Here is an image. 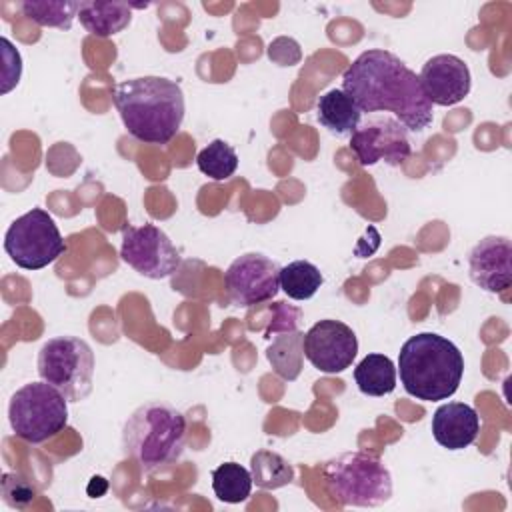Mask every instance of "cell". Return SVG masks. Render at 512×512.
<instances>
[{
  "label": "cell",
  "mask_w": 512,
  "mask_h": 512,
  "mask_svg": "<svg viewBox=\"0 0 512 512\" xmlns=\"http://www.w3.org/2000/svg\"><path fill=\"white\" fill-rule=\"evenodd\" d=\"M342 90L362 112H392L410 132H422L434 120L416 72L388 50L362 52L344 70Z\"/></svg>",
  "instance_id": "cell-1"
},
{
  "label": "cell",
  "mask_w": 512,
  "mask_h": 512,
  "mask_svg": "<svg viewBox=\"0 0 512 512\" xmlns=\"http://www.w3.org/2000/svg\"><path fill=\"white\" fill-rule=\"evenodd\" d=\"M114 106L130 136L144 144H168L184 122V92L162 76L130 78L114 88Z\"/></svg>",
  "instance_id": "cell-2"
},
{
  "label": "cell",
  "mask_w": 512,
  "mask_h": 512,
  "mask_svg": "<svg viewBox=\"0 0 512 512\" xmlns=\"http://www.w3.org/2000/svg\"><path fill=\"white\" fill-rule=\"evenodd\" d=\"M398 372L404 390L416 400H446L462 382L464 356L448 338L436 332H420L402 344Z\"/></svg>",
  "instance_id": "cell-3"
},
{
  "label": "cell",
  "mask_w": 512,
  "mask_h": 512,
  "mask_svg": "<svg viewBox=\"0 0 512 512\" xmlns=\"http://www.w3.org/2000/svg\"><path fill=\"white\" fill-rule=\"evenodd\" d=\"M122 448L144 472L172 466L186 448L184 414L158 400L138 406L124 424Z\"/></svg>",
  "instance_id": "cell-4"
},
{
  "label": "cell",
  "mask_w": 512,
  "mask_h": 512,
  "mask_svg": "<svg viewBox=\"0 0 512 512\" xmlns=\"http://www.w3.org/2000/svg\"><path fill=\"white\" fill-rule=\"evenodd\" d=\"M324 480L332 498L342 506L374 508L392 496L390 470L368 452H344L328 460Z\"/></svg>",
  "instance_id": "cell-5"
},
{
  "label": "cell",
  "mask_w": 512,
  "mask_h": 512,
  "mask_svg": "<svg viewBox=\"0 0 512 512\" xmlns=\"http://www.w3.org/2000/svg\"><path fill=\"white\" fill-rule=\"evenodd\" d=\"M12 432L28 442L42 444L68 424V400L48 382H28L18 388L8 404Z\"/></svg>",
  "instance_id": "cell-6"
},
{
  "label": "cell",
  "mask_w": 512,
  "mask_h": 512,
  "mask_svg": "<svg viewBox=\"0 0 512 512\" xmlns=\"http://www.w3.org/2000/svg\"><path fill=\"white\" fill-rule=\"evenodd\" d=\"M38 374L60 390L68 402H80L92 392L94 352L82 338L56 336L38 352Z\"/></svg>",
  "instance_id": "cell-7"
},
{
  "label": "cell",
  "mask_w": 512,
  "mask_h": 512,
  "mask_svg": "<svg viewBox=\"0 0 512 512\" xmlns=\"http://www.w3.org/2000/svg\"><path fill=\"white\" fill-rule=\"evenodd\" d=\"M4 250L18 268L40 270L66 252V242L54 218L42 208H32L10 224Z\"/></svg>",
  "instance_id": "cell-8"
},
{
  "label": "cell",
  "mask_w": 512,
  "mask_h": 512,
  "mask_svg": "<svg viewBox=\"0 0 512 512\" xmlns=\"http://www.w3.org/2000/svg\"><path fill=\"white\" fill-rule=\"evenodd\" d=\"M120 258L138 274L152 280L168 278L180 266V252L168 234L154 224L124 226Z\"/></svg>",
  "instance_id": "cell-9"
},
{
  "label": "cell",
  "mask_w": 512,
  "mask_h": 512,
  "mask_svg": "<svg viewBox=\"0 0 512 512\" xmlns=\"http://www.w3.org/2000/svg\"><path fill=\"white\" fill-rule=\"evenodd\" d=\"M350 148L362 166H400L412 154L408 130L392 116H374L350 134Z\"/></svg>",
  "instance_id": "cell-10"
},
{
  "label": "cell",
  "mask_w": 512,
  "mask_h": 512,
  "mask_svg": "<svg viewBox=\"0 0 512 512\" xmlns=\"http://www.w3.org/2000/svg\"><path fill=\"white\" fill-rule=\"evenodd\" d=\"M224 286L234 306L268 302L280 290V266L260 252L242 254L224 272Z\"/></svg>",
  "instance_id": "cell-11"
},
{
  "label": "cell",
  "mask_w": 512,
  "mask_h": 512,
  "mask_svg": "<svg viewBox=\"0 0 512 512\" xmlns=\"http://www.w3.org/2000/svg\"><path fill=\"white\" fill-rule=\"evenodd\" d=\"M358 354V338L354 330L340 320H320L304 334V356L326 374H338L350 368Z\"/></svg>",
  "instance_id": "cell-12"
},
{
  "label": "cell",
  "mask_w": 512,
  "mask_h": 512,
  "mask_svg": "<svg viewBox=\"0 0 512 512\" xmlns=\"http://www.w3.org/2000/svg\"><path fill=\"white\" fill-rule=\"evenodd\" d=\"M418 80L428 102L436 106H454L462 102L472 86L468 64L454 54H436L428 58Z\"/></svg>",
  "instance_id": "cell-13"
},
{
  "label": "cell",
  "mask_w": 512,
  "mask_h": 512,
  "mask_svg": "<svg viewBox=\"0 0 512 512\" xmlns=\"http://www.w3.org/2000/svg\"><path fill=\"white\" fill-rule=\"evenodd\" d=\"M510 260L512 242L506 236H486L470 250V280L486 292H502L512 284Z\"/></svg>",
  "instance_id": "cell-14"
},
{
  "label": "cell",
  "mask_w": 512,
  "mask_h": 512,
  "mask_svg": "<svg viewBox=\"0 0 512 512\" xmlns=\"http://www.w3.org/2000/svg\"><path fill=\"white\" fill-rule=\"evenodd\" d=\"M430 428L442 448L464 450L480 432V416L470 404L446 402L436 408Z\"/></svg>",
  "instance_id": "cell-15"
},
{
  "label": "cell",
  "mask_w": 512,
  "mask_h": 512,
  "mask_svg": "<svg viewBox=\"0 0 512 512\" xmlns=\"http://www.w3.org/2000/svg\"><path fill=\"white\" fill-rule=\"evenodd\" d=\"M316 114H318V122L330 134H336V136L352 134L362 120V110L342 88H332L324 92L318 98Z\"/></svg>",
  "instance_id": "cell-16"
},
{
  "label": "cell",
  "mask_w": 512,
  "mask_h": 512,
  "mask_svg": "<svg viewBox=\"0 0 512 512\" xmlns=\"http://www.w3.org/2000/svg\"><path fill=\"white\" fill-rule=\"evenodd\" d=\"M78 18L90 34L108 38L132 22V6L126 2H82Z\"/></svg>",
  "instance_id": "cell-17"
},
{
  "label": "cell",
  "mask_w": 512,
  "mask_h": 512,
  "mask_svg": "<svg viewBox=\"0 0 512 512\" xmlns=\"http://www.w3.org/2000/svg\"><path fill=\"white\" fill-rule=\"evenodd\" d=\"M266 358L282 380H296L304 366V332L290 330L278 334L266 348Z\"/></svg>",
  "instance_id": "cell-18"
},
{
  "label": "cell",
  "mask_w": 512,
  "mask_h": 512,
  "mask_svg": "<svg viewBox=\"0 0 512 512\" xmlns=\"http://www.w3.org/2000/svg\"><path fill=\"white\" fill-rule=\"evenodd\" d=\"M354 380L362 394L384 396L396 388V366L388 356L372 352L356 364Z\"/></svg>",
  "instance_id": "cell-19"
},
{
  "label": "cell",
  "mask_w": 512,
  "mask_h": 512,
  "mask_svg": "<svg viewBox=\"0 0 512 512\" xmlns=\"http://www.w3.org/2000/svg\"><path fill=\"white\" fill-rule=\"evenodd\" d=\"M252 474L238 462H224L212 470V488L218 500L228 504H240L248 500L252 492Z\"/></svg>",
  "instance_id": "cell-20"
},
{
  "label": "cell",
  "mask_w": 512,
  "mask_h": 512,
  "mask_svg": "<svg viewBox=\"0 0 512 512\" xmlns=\"http://www.w3.org/2000/svg\"><path fill=\"white\" fill-rule=\"evenodd\" d=\"M80 4L82 2L68 0H26L20 4V10L28 20L36 22L38 26L70 30L74 18L80 12Z\"/></svg>",
  "instance_id": "cell-21"
},
{
  "label": "cell",
  "mask_w": 512,
  "mask_h": 512,
  "mask_svg": "<svg viewBox=\"0 0 512 512\" xmlns=\"http://www.w3.org/2000/svg\"><path fill=\"white\" fill-rule=\"evenodd\" d=\"M250 474L256 486L264 490H276L288 486L294 480L292 464L272 450H258L250 458Z\"/></svg>",
  "instance_id": "cell-22"
},
{
  "label": "cell",
  "mask_w": 512,
  "mask_h": 512,
  "mask_svg": "<svg viewBox=\"0 0 512 512\" xmlns=\"http://www.w3.org/2000/svg\"><path fill=\"white\" fill-rule=\"evenodd\" d=\"M324 276L318 266L308 260H294L280 268V288L292 300H308L322 286Z\"/></svg>",
  "instance_id": "cell-23"
},
{
  "label": "cell",
  "mask_w": 512,
  "mask_h": 512,
  "mask_svg": "<svg viewBox=\"0 0 512 512\" xmlns=\"http://www.w3.org/2000/svg\"><path fill=\"white\" fill-rule=\"evenodd\" d=\"M196 166L212 180H228L238 168V154L226 140L216 138L198 152Z\"/></svg>",
  "instance_id": "cell-24"
},
{
  "label": "cell",
  "mask_w": 512,
  "mask_h": 512,
  "mask_svg": "<svg viewBox=\"0 0 512 512\" xmlns=\"http://www.w3.org/2000/svg\"><path fill=\"white\" fill-rule=\"evenodd\" d=\"M2 498L10 508H24L36 498V488L28 482V478L16 474V472H6L2 476Z\"/></svg>",
  "instance_id": "cell-25"
},
{
  "label": "cell",
  "mask_w": 512,
  "mask_h": 512,
  "mask_svg": "<svg viewBox=\"0 0 512 512\" xmlns=\"http://www.w3.org/2000/svg\"><path fill=\"white\" fill-rule=\"evenodd\" d=\"M274 314H276V320L270 322L264 330V336L266 338H272V334H282V332H290V330H296V324H298V318H300V310L284 304V302H276L274 304Z\"/></svg>",
  "instance_id": "cell-26"
}]
</instances>
